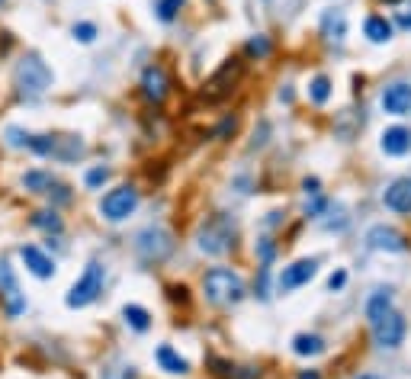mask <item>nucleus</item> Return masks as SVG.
Masks as SVG:
<instances>
[{
	"label": "nucleus",
	"mask_w": 411,
	"mask_h": 379,
	"mask_svg": "<svg viewBox=\"0 0 411 379\" xmlns=\"http://www.w3.org/2000/svg\"><path fill=\"white\" fill-rule=\"evenodd\" d=\"M203 293L212 305H235V302L244 299V280L228 267H212L209 273L203 276Z\"/></svg>",
	"instance_id": "f257e3e1"
},
{
	"label": "nucleus",
	"mask_w": 411,
	"mask_h": 379,
	"mask_svg": "<svg viewBox=\"0 0 411 379\" xmlns=\"http://www.w3.org/2000/svg\"><path fill=\"white\" fill-rule=\"evenodd\" d=\"M13 81H16L19 96H26V100H39V96L51 87V71L39 55H26V58L16 61Z\"/></svg>",
	"instance_id": "f03ea898"
},
{
	"label": "nucleus",
	"mask_w": 411,
	"mask_h": 379,
	"mask_svg": "<svg viewBox=\"0 0 411 379\" xmlns=\"http://www.w3.org/2000/svg\"><path fill=\"white\" fill-rule=\"evenodd\" d=\"M103 280H106V273H103V267L96 261H90L87 267H83V273L77 276V283L71 286V293H68V308H83V305H90V302L96 299V295L103 293Z\"/></svg>",
	"instance_id": "7ed1b4c3"
},
{
	"label": "nucleus",
	"mask_w": 411,
	"mask_h": 379,
	"mask_svg": "<svg viewBox=\"0 0 411 379\" xmlns=\"http://www.w3.org/2000/svg\"><path fill=\"white\" fill-rule=\"evenodd\" d=\"M235 244V228H228V222H225V216H215L209 218V222L199 228V251L203 254H225V251Z\"/></svg>",
	"instance_id": "20e7f679"
},
{
	"label": "nucleus",
	"mask_w": 411,
	"mask_h": 379,
	"mask_svg": "<svg viewBox=\"0 0 411 379\" xmlns=\"http://www.w3.org/2000/svg\"><path fill=\"white\" fill-rule=\"evenodd\" d=\"M135 206H138V190L128 183L116 186V190H109L106 196H103L100 203V212L103 218H109V222H122V218H128L135 212Z\"/></svg>",
	"instance_id": "39448f33"
},
{
	"label": "nucleus",
	"mask_w": 411,
	"mask_h": 379,
	"mask_svg": "<svg viewBox=\"0 0 411 379\" xmlns=\"http://www.w3.org/2000/svg\"><path fill=\"white\" fill-rule=\"evenodd\" d=\"M370 325H372V340H376V347H382V350H395L405 340V318L395 308H389V312L379 315Z\"/></svg>",
	"instance_id": "423d86ee"
},
{
	"label": "nucleus",
	"mask_w": 411,
	"mask_h": 379,
	"mask_svg": "<svg viewBox=\"0 0 411 379\" xmlns=\"http://www.w3.org/2000/svg\"><path fill=\"white\" fill-rule=\"evenodd\" d=\"M241 71H244V64L238 61V58L225 61L222 68H218L215 74L209 77V84H206V90H203V100H209V103L225 100V96H228L231 90H235V84L241 81Z\"/></svg>",
	"instance_id": "0eeeda50"
},
{
	"label": "nucleus",
	"mask_w": 411,
	"mask_h": 379,
	"mask_svg": "<svg viewBox=\"0 0 411 379\" xmlns=\"http://www.w3.org/2000/svg\"><path fill=\"white\" fill-rule=\"evenodd\" d=\"M135 251H138L145 261H164L167 254L173 251V241H171V235H167L164 228H145V231H138V238H135Z\"/></svg>",
	"instance_id": "6e6552de"
},
{
	"label": "nucleus",
	"mask_w": 411,
	"mask_h": 379,
	"mask_svg": "<svg viewBox=\"0 0 411 379\" xmlns=\"http://www.w3.org/2000/svg\"><path fill=\"white\" fill-rule=\"evenodd\" d=\"M0 302H4V312L10 315V318L23 315V308H26V295L19 293L16 273H13V267L6 261H0Z\"/></svg>",
	"instance_id": "1a4fd4ad"
},
{
	"label": "nucleus",
	"mask_w": 411,
	"mask_h": 379,
	"mask_svg": "<svg viewBox=\"0 0 411 379\" xmlns=\"http://www.w3.org/2000/svg\"><path fill=\"white\" fill-rule=\"evenodd\" d=\"M315 273H318V261H315V257L295 261V263H289V267H283L280 280H276V289H280V293H293V289L305 286Z\"/></svg>",
	"instance_id": "9d476101"
},
{
	"label": "nucleus",
	"mask_w": 411,
	"mask_h": 379,
	"mask_svg": "<svg viewBox=\"0 0 411 379\" xmlns=\"http://www.w3.org/2000/svg\"><path fill=\"white\" fill-rule=\"evenodd\" d=\"M366 241H370L372 251H389V254H402V251H408L405 235L398 228H392V225H372L370 235H366Z\"/></svg>",
	"instance_id": "9b49d317"
},
{
	"label": "nucleus",
	"mask_w": 411,
	"mask_h": 379,
	"mask_svg": "<svg viewBox=\"0 0 411 379\" xmlns=\"http://www.w3.org/2000/svg\"><path fill=\"white\" fill-rule=\"evenodd\" d=\"M382 203H385V209L398 212V216H408L411 212V177L392 180L382 193Z\"/></svg>",
	"instance_id": "f8f14e48"
},
{
	"label": "nucleus",
	"mask_w": 411,
	"mask_h": 379,
	"mask_svg": "<svg viewBox=\"0 0 411 379\" xmlns=\"http://www.w3.org/2000/svg\"><path fill=\"white\" fill-rule=\"evenodd\" d=\"M19 257H23L26 270H29L32 276H39V280L55 276V261H51L42 248H36V244H23V248H19Z\"/></svg>",
	"instance_id": "ddd939ff"
},
{
	"label": "nucleus",
	"mask_w": 411,
	"mask_h": 379,
	"mask_svg": "<svg viewBox=\"0 0 411 379\" xmlns=\"http://www.w3.org/2000/svg\"><path fill=\"white\" fill-rule=\"evenodd\" d=\"M382 109L389 116H405L411 109V84L395 81L382 90Z\"/></svg>",
	"instance_id": "4468645a"
},
{
	"label": "nucleus",
	"mask_w": 411,
	"mask_h": 379,
	"mask_svg": "<svg viewBox=\"0 0 411 379\" xmlns=\"http://www.w3.org/2000/svg\"><path fill=\"white\" fill-rule=\"evenodd\" d=\"M167 90H171L167 71L161 68V64H151V68H145V74H141V94H145V100L161 103V100L167 96Z\"/></svg>",
	"instance_id": "2eb2a0df"
},
{
	"label": "nucleus",
	"mask_w": 411,
	"mask_h": 379,
	"mask_svg": "<svg viewBox=\"0 0 411 379\" xmlns=\"http://www.w3.org/2000/svg\"><path fill=\"white\" fill-rule=\"evenodd\" d=\"M379 148H382L385 154H392V158H398V154H408L411 151V132L402 126H392L382 132V138H379Z\"/></svg>",
	"instance_id": "dca6fc26"
},
{
	"label": "nucleus",
	"mask_w": 411,
	"mask_h": 379,
	"mask_svg": "<svg viewBox=\"0 0 411 379\" xmlns=\"http://www.w3.org/2000/svg\"><path fill=\"white\" fill-rule=\"evenodd\" d=\"M158 363H161V370L171 373V376H183V373L190 370V363H186V360L180 357L171 344H161L158 347Z\"/></svg>",
	"instance_id": "f3484780"
},
{
	"label": "nucleus",
	"mask_w": 411,
	"mask_h": 379,
	"mask_svg": "<svg viewBox=\"0 0 411 379\" xmlns=\"http://www.w3.org/2000/svg\"><path fill=\"white\" fill-rule=\"evenodd\" d=\"M83 154V141L74 138V135H64V138H58L55 135V148H51V158L55 161H77Z\"/></svg>",
	"instance_id": "a211bd4d"
},
{
	"label": "nucleus",
	"mask_w": 411,
	"mask_h": 379,
	"mask_svg": "<svg viewBox=\"0 0 411 379\" xmlns=\"http://www.w3.org/2000/svg\"><path fill=\"white\" fill-rule=\"evenodd\" d=\"M363 32H366V39H370L372 45H385L392 39V23L385 16H366Z\"/></svg>",
	"instance_id": "6ab92c4d"
},
{
	"label": "nucleus",
	"mask_w": 411,
	"mask_h": 379,
	"mask_svg": "<svg viewBox=\"0 0 411 379\" xmlns=\"http://www.w3.org/2000/svg\"><path fill=\"white\" fill-rule=\"evenodd\" d=\"M321 29H325V36L328 39H344L347 36V16H344V10H331V13H325V19H321Z\"/></svg>",
	"instance_id": "aec40b11"
},
{
	"label": "nucleus",
	"mask_w": 411,
	"mask_h": 379,
	"mask_svg": "<svg viewBox=\"0 0 411 379\" xmlns=\"http://www.w3.org/2000/svg\"><path fill=\"white\" fill-rule=\"evenodd\" d=\"M293 350L299 353V357H315V353L325 350V340H321L318 334H295V338H293Z\"/></svg>",
	"instance_id": "412c9836"
},
{
	"label": "nucleus",
	"mask_w": 411,
	"mask_h": 379,
	"mask_svg": "<svg viewBox=\"0 0 411 379\" xmlns=\"http://www.w3.org/2000/svg\"><path fill=\"white\" fill-rule=\"evenodd\" d=\"M392 308V293L389 289H376V293L370 295V302H366V318L376 321L379 315H385Z\"/></svg>",
	"instance_id": "4be33fe9"
},
{
	"label": "nucleus",
	"mask_w": 411,
	"mask_h": 379,
	"mask_svg": "<svg viewBox=\"0 0 411 379\" xmlns=\"http://www.w3.org/2000/svg\"><path fill=\"white\" fill-rule=\"evenodd\" d=\"M122 318H126V325L135 328V331H148V328H151V315L141 305H126L122 308Z\"/></svg>",
	"instance_id": "5701e85b"
},
{
	"label": "nucleus",
	"mask_w": 411,
	"mask_h": 379,
	"mask_svg": "<svg viewBox=\"0 0 411 379\" xmlns=\"http://www.w3.org/2000/svg\"><path fill=\"white\" fill-rule=\"evenodd\" d=\"M51 183H55V180H51V173H45V171H29L23 177V186L32 193H49Z\"/></svg>",
	"instance_id": "b1692460"
},
{
	"label": "nucleus",
	"mask_w": 411,
	"mask_h": 379,
	"mask_svg": "<svg viewBox=\"0 0 411 379\" xmlns=\"http://www.w3.org/2000/svg\"><path fill=\"white\" fill-rule=\"evenodd\" d=\"M308 96H312V103H318V106H325V103L331 100V81H328L325 74H318L312 84H308Z\"/></svg>",
	"instance_id": "393cba45"
},
{
	"label": "nucleus",
	"mask_w": 411,
	"mask_h": 379,
	"mask_svg": "<svg viewBox=\"0 0 411 379\" xmlns=\"http://www.w3.org/2000/svg\"><path fill=\"white\" fill-rule=\"evenodd\" d=\"M36 228H45V231H61V218L55 216L51 209H42V212H32V218H29Z\"/></svg>",
	"instance_id": "a878e982"
},
{
	"label": "nucleus",
	"mask_w": 411,
	"mask_h": 379,
	"mask_svg": "<svg viewBox=\"0 0 411 379\" xmlns=\"http://www.w3.org/2000/svg\"><path fill=\"white\" fill-rule=\"evenodd\" d=\"M180 6H183V0H154V13H158L161 23H171V19H177Z\"/></svg>",
	"instance_id": "bb28decb"
},
{
	"label": "nucleus",
	"mask_w": 411,
	"mask_h": 379,
	"mask_svg": "<svg viewBox=\"0 0 411 379\" xmlns=\"http://www.w3.org/2000/svg\"><path fill=\"white\" fill-rule=\"evenodd\" d=\"M106 180H109V167H90V171H87V177H83V183H87L90 186V190H100V186L103 183H106Z\"/></svg>",
	"instance_id": "cd10ccee"
},
{
	"label": "nucleus",
	"mask_w": 411,
	"mask_h": 379,
	"mask_svg": "<svg viewBox=\"0 0 411 379\" xmlns=\"http://www.w3.org/2000/svg\"><path fill=\"white\" fill-rule=\"evenodd\" d=\"M4 135H6V145L10 148H29V138H32V135H26L19 126H10Z\"/></svg>",
	"instance_id": "c85d7f7f"
},
{
	"label": "nucleus",
	"mask_w": 411,
	"mask_h": 379,
	"mask_svg": "<svg viewBox=\"0 0 411 379\" xmlns=\"http://www.w3.org/2000/svg\"><path fill=\"white\" fill-rule=\"evenodd\" d=\"M248 55L250 58H267L270 55V39L267 36H254L248 42Z\"/></svg>",
	"instance_id": "c756f323"
},
{
	"label": "nucleus",
	"mask_w": 411,
	"mask_h": 379,
	"mask_svg": "<svg viewBox=\"0 0 411 379\" xmlns=\"http://www.w3.org/2000/svg\"><path fill=\"white\" fill-rule=\"evenodd\" d=\"M71 32H74V39H77V42H83V45H90L96 39V26L93 23H74V29H71Z\"/></svg>",
	"instance_id": "7c9ffc66"
},
{
	"label": "nucleus",
	"mask_w": 411,
	"mask_h": 379,
	"mask_svg": "<svg viewBox=\"0 0 411 379\" xmlns=\"http://www.w3.org/2000/svg\"><path fill=\"white\" fill-rule=\"evenodd\" d=\"M344 286H347V270H334V273L328 276V289H331V293H340Z\"/></svg>",
	"instance_id": "2f4dec72"
},
{
	"label": "nucleus",
	"mask_w": 411,
	"mask_h": 379,
	"mask_svg": "<svg viewBox=\"0 0 411 379\" xmlns=\"http://www.w3.org/2000/svg\"><path fill=\"white\" fill-rule=\"evenodd\" d=\"M257 251H260V263H270V261H273V254H276V244L270 241V238H263Z\"/></svg>",
	"instance_id": "473e14b6"
},
{
	"label": "nucleus",
	"mask_w": 411,
	"mask_h": 379,
	"mask_svg": "<svg viewBox=\"0 0 411 379\" xmlns=\"http://www.w3.org/2000/svg\"><path fill=\"white\" fill-rule=\"evenodd\" d=\"M238 379H257L260 376V370H254V366H244V370H235Z\"/></svg>",
	"instance_id": "72a5a7b5"
},
{
	"label": "nucleus",
	"mask_w": 411,
	"mask_h": 379,
	"mask_svg": "<svg viewBox=\"0 0 411 379\" xmlns=\"http://www.w3.org/2000/svg\"><path fill=\"white\" fill-rule=\"evenodd\" d=\"M302 186H305V193H308V196H318V186H321V183H318V177H308Z\"/></svg>",
	"instance_id": "f704fd0d"
},
{
	"label": "nucleus",
	"mask_w": 411,
	"mask_h": 379,
	"mask_svg": "<svg viewBox=\"0 0 411 379\" xmlns=\"http://www.w3.org/2000/svg\"><path fill=\"white\" fill-rule=\"evenodd\" d=\"M398 26H402V29H411V6H405V10L398 13Z\"/></svg>",
	"instance_id": "c9c22d12"
},
{
	"label": "nucleus",
	"mask_w": 411,
	"mask_h": 379,
	"mask_svg": "<svg viewBox=\"0 0 411 379\" xmlns=\"http://www.w3.org/2000/svg\"><path fill=\"white\" fill-rule=\"evenodd\" d=\"M171 299H173V302H177V299L186 302V286H171Z\"/></svg>",
	"instance_id": "e433bc0d"
},
{
	"label": "nucleus",
	"mask_w": 411,
	"mask_h": 379,
	"mask_svg": "<svg viewBox=\"0 0 411 379\" xmlns=\"http://www.w3.org/2000/svg\"><path fill=\"white\" fill-rule=\"evenodd\" d=\"M228 132H235V119H225L222 126L215 128V135H228Z\"/></svg>",
	"instance_id": "4c0bfd02"
},
{
	"label": "nucleus",
	"mask_w": 411,
	"mask_h": 379,
	"mask_svg": "<svg viewBox=\"0 0 411 379\" xmlns=\"http://www.w3.org/2000/svg\"><path fill=\"white\" fill-rule=\"evenodd\" d=\"M299 379H321V376L315 370H305V373H299Z\"/></svg>",
	"instance_id": "58836bf2"
},
{
	"label": "nucleus",
	"mask_w": 411,
	"mask_h": 379,
	"mask_svg": "<svg viewBox=\"0 0 411 379\" xmlns=\"http://www.w3.org/2000/svg\"><path fill=\"white\" fill-rule=\"evenodd\" d=\"M360 379H379V376H372V373H366V376H360Z\"/></svg>",
	"instance_id": "ea45409f"
},
{
	"label": "nucleus",
	"mask_w": 411,
	"mask_h": 379,
	"mask_svg": "<svg viewBox=\"0 0 411 379\" xmlns=\"http://www.w3.org/2000/svg\"><path fill=\"white\" fill-rule=\"evenodd\" d=\"M385 4H395V0H385Z\"/></svg>",
	"instance_id": "a19ab883"
}]
</instances>
